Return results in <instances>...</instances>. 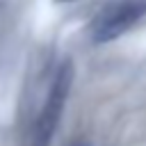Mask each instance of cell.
Listing matches in <instances>:
<instances>
[{"label": "cell", "instance_id": "obj_1", "mask_svg": "<svg viewBox=\"0 0 146 146\" xmlns=\"http://www.w3.org/2000/svg\"><path fill=\"white\" fill-rule=\"evenodd\" d=\"M71 84H73V64L66 59L59 64L52 82H50V89H48V96H46V103L34 121V128H32V146H50L55 132H57V125H59V119H62V112L66 107V98H68V91H71Z\"/></svg>", "mask_w": 146, "mask_h": 146}, {"label": "cell", "instance_id": "obj_2", "mask_svg": "<svg viewBox=\"0 0 146 146\" xmlns=\"http://www.w3.org/2000/svg\"><path fill=\"white\" fill-rule=\"evenodd\" d=\"M146 16V0H112L89 23L94 43H110L135 27Z\"/></svg>", "mask_w": 146, "mask_h": 146}, {"label": "cell", "instance_id": "obj_3", "mask_svg": "<svg viewBox=\"0 0 146 146\" xmlns=\"http://www.w3.org/2000/svg\"><path fill=\"white\" fill-rule=\"evenodd\" d=\"M55 2H71V0H55Z\"/></svg>", "mask_w": 146, "mask_h": 146}]
</instances>
